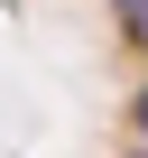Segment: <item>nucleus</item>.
<instances>
[{"mask_svg":"<svg viewBox=\"0 0 148 158\" xmlns=\"http://www.w3.org/2000/svg\"><path fill=\"white\" fill-rule=\"evenodd\" d=\"M111 10H120V37H130V47L148 56V0H111Z\"/></svg>","mask_w":148,"mask_h":158,"instance_id":"1","label":"nucleus"},{"mask_svg":"<svg viewBox=\"0 0 148 158\" xmlns=\"http://www.w3.org/2000/svg\"><path fill=\"white\" fill-rule=\"evenodd\" d=\"M130 121H139V149H148V84H139V102H130Z\"/></svg>","mask_w":148,"mask_h":158,"instance_id":"2","label":"nucleus"},{"mask_svg":"<svg viewBox=\"0 0 148 158\" xmlns=\"http://www.w3.org/2000/svg\"><path fill=\"white\" fill-rule=\"evenodd\" d=\"M139 158H148V149H139Z\"/></svg>","mask_w":148,"mask_h":158,"instance_id":"3","label":"nucleus"}]
</instances>
